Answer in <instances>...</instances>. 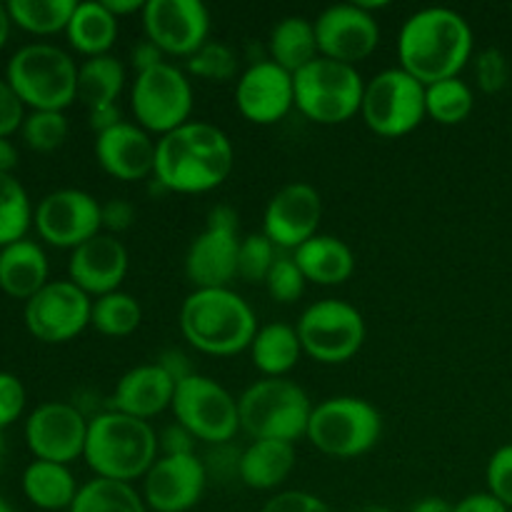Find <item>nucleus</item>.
<instances>
[{"mask_svg":"<svg viewBox=\"0 0 512 512\" xmlns=\"http://www.w3.org/2000/svg\"><path fill=\"white\" fill-rule=\"evenodd\" d=\"M140 323H143V308L125 290H115L93 300L90 328L105 338H128L140 328Z\"/></svg>","mask_w":512,"mask_h":512,"instance_id":"f704fd0d","label":"nucleus"},{"mask_svg":"<svg viewBox=\"0 0 512 512\" xmlns=\"http://www.w3.org/2000/svg\"><path fill=\"white\" fill-rule=\"evenodd\" d=\"M180 333L198 353L230 358L250 350L258 318L233 288H198L180 305Z\"/></svg>","mask_w":512,"mask_h":512,"instance_id":"7ed1b4c3","label":"nucleus"},{"mask_svg":"<svg viewBox=\"0 0 512 512\" xmlns=\"http://www.w3.org/2000/svg\"><path fill=\"white\" fill-rule=\"evenodd\" d=\"M485 480H488V493L512 510V443L490 455Z\"/></svg>","mask_w":512,"mask_h":512,"instance_id":"37998d69","label":"nucleus"},{"mask_svg":"<svg viewBox=\"0 0 512 512\" xmlns=\"http://www.w3.org/2000/svg\"><path fill=\"white\" fill-rule=\"evenodd\" d=\"M313 23L318 53L338 63L358 68V63L368 60L380 43L378 20L358 3L330 5Z\"/></svg>","mask_w":512,"mask_h":512,"instance_id":"a211bd4d","label":"nucleus"},{"mask_svg":"<svg viewBox=\"0 0 512 512\" xmlns=\"http://www.w3.org/2000/svg\"><path fill=\"white\" fill-rule=\"evenodd\" d=\"M195 443H198V440H195L180 423L168 425V428H163V433L158 435L160 455H198L195 453Z\"/></svg>","mask_w":512,"mask_h":512,"instance_id":"09e8293b","label":"nucleus"},{"mask_svg":"<svg viewBox=\"0 0 512 512\" xmlns=\"http://www.w3.org/2000/svg\"><path fill=\"white\" fill-rule=\"evenodd\" d=\"M383 435V418L365 398L335 395L313 405L308 435L318 453L335 460H353L370 453Z\"/></svg>","mask_w":512,"mask_h":512,"instance_id":"0eeeda50","label":"nucleus"},{"mask_svg":"<svg viewBox=\"0 0 512 512\" xmlns=\"http://www.w3.org/2000/svg\"><path fill=\"white\" fill-rule=\"evenodd\" d=\"M88 420L70 403H43L25 420V443L35 460L70 465L83 458Z\"/></svg>","mask_w":512,"mask_h":512,"instance_id":"f3484780","label":"nucleus"},{"mask_svg":"<svg viewBox=\"0 0 512 512\" xmlns=\"http://www.w3.org/2000/svg\"><path fill=\"white\" fill-rule=\"evenodd\" d=\"M75 8V0H8L10 23L33 35L65 33Z\"/></svg>","mask_w":512,"mask_h":512,"instance_id":"72a5a7b5","label":"nucleus"},{"mask_svg":"<svg viewBox=\"0 0 512 512\" xmlns=\"http://www.w3.org/2000/svg\"><path fill=\"white\" fill-rule=\"evenodd\" d=\"M33 225L45 243L73 253L103 233V205L85 190L60 188L40 200Z\"/></svg>","mask_w":512,"mask_h":512,"instance_id":"2eb2a0df","label":"nucleus"},{"mask_svg":"<svg viewBox=\"0 0 512 512\" xmlns=\"http://www.w3.org/2000/svg\"><path fill=\"white\" fill-rule=\"evenodd\" d=\"M23 133L25 145L35 153H53V150L63 148L68 140L70 125L65 113L58 110H30L23 120Z\"/></svg>","mask_w":512,"mask_h":512,"instance_id":"58836bf2","label":"nucleus"},{"mask_svg":"<svg viewBox=\"0 0 512 512\" xmlns=\"http://www.w3.org/2000/svg\"><path fill=\"white\" fill-rule=\"evenodd\" d=\"M175 423L183 425L195 440L208 445H225L238 435V400L208 375H190L175 385Z\"/></svg>","mask_w":512,"mask_h":512,"instance_id":"f8f14e48","label":"nucleus"},{"mask_svg":"<svg viewBox=\"0 0 512 512\" xmlns=\"http://www.w3.org/2000/svg\"><path fill=\"white\" fill-rule=\"evenodd\" d=\"M120 123H123V113H120L118 103L98 105V108L88 110V125L95 135L108 133V130H113Z\"/></svg>","mask_w":512,"mask_h":512,"instance_id":"603ef678","label":"nucleus"},{"mask_svg":"<svg viewBox=\"0 0 512 512\" xmlns=\"http://www.w3.org/2000/svg\"><path fill=\"white\" fill-rule=\"evenodd\" d=\"M65 35H68L70 48L78 50L85 58L110 55V48L118 40V18L98 0L78 3Z\"/></svg>","mask_w":512,"mask_h":512,"instance_id":"7c9ffc66","label":"nucleus"},{"mask_svg":"<svg viewBox=\"0 0 512 512\" xmlns=\"http://www.w3.org/2000/svg\"><path fill=\"white\" fill-rule=\"evenodd\" d=\"M295 468V445L280 440H253L240 453V483L250 490H275Z\"/></svg>","mask_w":512,"mask_h":512,"instance_id":"bb28decb","label":"nucleus"},{"mask_svg":"<svg viewBox=\"0 0 512 512\" xmlns=\"http://www.w3.org/2000/svg\"><path fill=\"white\" fill-rule=\"evenodd\" d=\"M143 30L163 55L188 60L210 40V10L200 0H148Z\"/></svg>","mask_w":512,"mask_h":512,"instance_id":"dca6fc26","label":"nucleus"},{"mask_svg":"<svg viewBox=\"0 0 512 512\" xmlns=\"http://www.w3.org/2000/svg\"><path fill=\"white\" fill-rule=\"evenodd\" d=\"M295 108L318 125H343L363 108L365 80L355 65L315 58L293 75Z\"/></svg>","mask_w":512,"mask_h":512,"instance_id":"6e6552de","label":"nucleus"},{"mask_svg":"<svg viewBox=\"0 0 512 512\" xmlns=\"http://www.w3.org/2000/svg\"><path fill=\"white\" fill-rule=\"evenodd\" d=\"M235 165L233 140L218 125L190 120L155 145L153 180L168 193L203 195L220 188Z\"/></svg>","mask_w":512,"mask_h":512,"instance_id":"f257e3e1","label":"nucleus"},{"mask_svg":"<svg viewBox=\"0 0 512 512\" xmlns=\"http://www.w3.org/2000/svg\"><path fill=\"white\" fill-rule=\"evenodd\" d=\"M68 512H150L143 493L130 483L93 478L80 485Z\"/></svg>","mask_w":512,"mask_h":512,"instance_id":"473e14b6","label":"nucleus"},{"mask_svg":"<svg viewBox=\"0 0 512 512\" xmlns=\"http://www.w3.org/2000/svg\"><path fill=\"white\" fill-rule=\"evenodd\" d=\"M323 220V198L310 183H288L268 200L263 213V235L280 250H298L318 235Z\"/></svg>","mask_w":512,"mask_h":512,"instance_id":"6ab92c4d","label":"nucleus"},{"mask_svg":"<svg viewBox=\"0 0 512 512\" xmlns=\"http://www.w3.org/2000/svg\"><path fill=\"white\" fill-rule=\"evenodd\" d=\"M410 512H453V503H448L445 498H438V495H428V498L418 500L410 508Z\"/></svg>","mask_w":512,"mask_h":512,"instance_id":"4d7b16f0","label":"nucleus"},{"mask_svg":"<svg viewBox=\"0 0 512 512\" xmlns=\"http://www.w3.org/2000/svg\"><path fill=\"white\" fill-rule=\"evenodd\" d=\"M473 28L453 8H423L410 15L398 35V60L425 88L460 78L473 58Z\"/></svg>","mask_w":512,"mask_h":512,"instance_id":"f03ea898","label":"nucleus"},{"mask_svg":"<svg viewBox=\"0 0 512 512\" xmlns=\"http://www.w3.org/2000/svg\"><path fill=\"white\" fill-rule=\"evenodd\" d=\"M10 15H8V5L0 3V50H3V45L8 43V35H10Z\"/></svg>","mask_w":512,"mask_h":512,"instance_id":"13d9d810","label":"nucleus"},{"mask_svg":"<svg viewBox=\"0 0 512 512\" xmlns=\"http://www.w3.org/2000/svg\"><path fill=\"white\" fill-rule=\"evenodd\" d=\"M18 165V150L8 138H0V175H13Z\"/></svg>","mask_w":512,"mask_h":512,"instance_id":"6e6d98bb","label":"nucleus"},{"mask_svg":"<svg viewBox=\"0 0 512 512\" xmlns=\"http://www.w3.org/2000/svg\"><path fill=\"white\" fill-rule=\"evenodd\" d=\"M25 120V105L23 100L15 95L10 83L0 78V138H8L15 130L23 128Z\"/></svg>","mask_w":512,"mask_h":512,"instance_id":"49530a36","label":"nucleus"},{"mask_svg":"<svg viewBox=\"0 0 512 512\" xmlns=\"http://www.w3.org/2000/svg\"><path fill=\"white\" fill-rule=\"evenodd\" d=\"M50 283L48 255L35 240H18L0 250V290L28 303Z\"/></svg>","mask_w":512,"mask_h":512,"instance_id":"393cba45","label":"nucleus"},{"mask_svg":"<svg viewBox=\"0 0 512 512\" xmlns=\"http://www.w3.org/2000/svg\"><path fill=\"white\" fill-rule=\"evenodd\" d=\"M5 458V440H3V430H0V463H3Z\"/></svg>","mask_w":512,"mask_h":512,"instance_id":"052dcab7","label":"nucleus"},{"mask_svg":"<svg viewBox=\"0 0 512 512\" xmlns=\"http://www.w3.org/2000/svg\"><path fill=\"white\" fill-rule=\"evenodd\" d=\"M125 80H128L125 65L115 55L85 58L78 68V100L88 110L118 103L120 93L125 90Z\"/></svg>","mask_w":512,"mask_h":512,"instance_id":"2f4dec72","label":"nucleus"},{"mask_svg":"<svg viewBox=\"0 0 512 512\" xmlns=\"http://www.w3.org/2000/svg\"><path fill=\"white\" fill-rule=\"evenodd\" d=\"M295 330H298L303 353L323 365H340L353 360L368 335L363 313L348 300L338 298H325L308 305Z\"/></svg>","mask_w":512,"mask_h":512,"instance_id":"1a4fd4ad","label":"nucleus"},{"mask_svg":"<svg viewBox=\"0 0 512 512\" xmlns=\"http://www.w3.org/2000/svg\"><path fill=\"white\" fill-rule=\"evenodd\" d=\"M93 300L70 280H50L25 303V328L48 345L70 343L90 325Z\"/></svg>","mask_w":512,"mask_h":512,"instance_id":"4468645a","label":"nucleus"},{"mask_svg":"<svg viewBox=\"0 0 512 512\" xmlns=\"http://www.w3.org/2000/svg\"><path fill=\"white\" fill-rule=\"evenodd\" d=\"M130 268V255L118 235L98 233L75 248L68 260V280L90 298H103L123 285Z\"/></svg>","mask_w":512,"mask_h":512,"instance_id":"4be33fe9","label":"nucleus"},{"mask_svg":"<svg viewBox=\"0 0 512 512\" xmlns=\"http://www.w3.org/2000/svg\"><path fill=\"white\" fill-rule=\"evenodd\" d=\"M130 110L135 123L155 135H168L190 123L193 85L183 68L165 60L145 73L135 75L130 85Z\"/></svg>","mask_w":512,"mask_h":512,"instance_id":"9d476101","label":"nucleus"},{"mask_svg":"<svg viewBox=\"0 0 512 512\" xmlns=\"http://www.w3.org/2000/svg\"><path fill=\"white\" fill-rule=\"evenodd\" d=\"M135 223V205L123 198H110L103 203V230L110 235H120Z\"/></svg>","mask_w":512,"mask_h":512,"instance_id":"de8ad7c7","label":"nucleus"},{"mask_svg":"<svg viewBox=\"0 0 512 512\" xmlns=\"http://www.w3.org/2000/svg\"><path fill=\"white\" fill-rule=\"evenodd\" d=\"M305 280L315 285H343L355 273V255L345 240L335 235H315L293 253Z\"/></svg>","mask_w":512,"mask_h":512,"instance_id":"a878e982","label":"nucleus"},{"mask_svg":"<svg viewBox=\"0 0 512 512\" xmlns=\"http://www.w3.org/2000/svg\"><path fill=\"white\" fill-rule=\"evenodd\" d=\"M238 213L228 205L210 208L205 230L185 253V278L198 288H230L238 278Z\"/></svg>","mask_w":512,"mask_h":512,"instance_id":"ddd939ff","label":"nucleus"},{"mask_svg":"<svg viewBox=\"0 0 512 512\" xmlns=\"http://www.w3.org/2000/svg\"><path fill=\"white\" fill-rule=\"evenodd\" d=\"M175 385L178 383L158 363L138 365L118 380L108 410L150 423V418H158L160 413L173 408Z\"/></svg>","mask_w":512,"mask_h":512,"instance_id":"b1692460","label":"nucleus"},{"mask_svg":"<svg viewBox=\"0 0 512 512\" xmlns=\"http://www.w3.org/2000/svg\"><path fill=\"white\" fill-rule=\"evenodd\" d=\"M475 80H478V88L488 95L505 90V85L510 80V63L503 50H480L478 58H475Z\"/></svg>","mask_w":512,"mask_h":512,"instance_id":"79ce46f5","label":"nucleus"},{"mask_svg":"<svg viewBox=\"0 0 512 512\" xmlns=\"http://www.w3.org/2000/svg\"><path fill=\"white\" fill-rule=\"evenodd\" d=\"M25 385L20 383L18 375L3 373L0 370V430L13 425L25 410Z\"/></svg>","mask_w":512,"mask_h":512,"instance_id":"c03bdc74","label":"nucleus"},{"mask_svg":"<svg viewBox=\"0 0 512 512\" xmlns=\"http://www.w3.org/2000/svg\"><path fill=\"white\" fill-rule=\"evenodd\" d=\"M155 145L158 140L150 138L148 130L123 120L108 133L95 135V160L110 178L123 183L150 180L155 168Z\"/></svg>","mask_w":512,"mask_h":512,"instance_id":"5701e85b","label":"nucleus"},{"mask_svg":"<svg viewBox=\"0 0 512 512\" xmlns=\"http://www.w3.org/2000/svg\"><path fill=\"white\" fill-rule=\"evenodd\" d=\"M160 63H165L163 50H160L155 43H150L148 38L140 40V43H135L133 48H130V65H133L135 75L145 73V70L155 68V65Z\"/></svg>","mask_w":512,"mask_h":512,"instance_id":"3c124183","label":"nucleus"},{"mask_svg":"<svg viewBox=\"0 0 512 512\" xmlns=\"http://www.w3.org/2000/svg\"><path fill=\"white\" fill-rule=\"evenodd\" d=\"M240 430L250 440L293 443L308 435L313 403L298 383L288 378H263L238 398Z\"/></svg>","mask_w":512,"mask_h":512,"instance_id":"423d86ee","label":"nucleus"},{"mask_svg":"<svg viewBox=\"0 0 512 512\" xmlns=\"http://www.w3.org/2000/svg\"><path fill=\"white\" fill-rule=\"evenodd\" d=\"M208 470L198 455H160L143 478L150 512H188L203 500Z\"/></svg>","mask_w":512,"mask_h":512,"instance_id":"aec40b11","label":"nucleus"},{"mask_svg":"<svg viewBox=\"0 0 512 512\" xmlns=\"http://www.w3.org/2000/svg\"><path fill=\"white\" fill-rule=\"evenodd\" d=\"M185 70L193 78L208 80V83H228L238 75V55L228 43L220 40H208L200 50H195L185 60Z\"/></svg>","mask_w":512,"mask_h":512,"instance_id":"4c0bfd02","label":"nucleus"},{"mask_svg":"<svg viewBox=\"0 0 512 512\" xmlns=\"http://www.w3.org/2000/svg\"><path fill=\"white\" fill-rule=\"evenodd\" d=\"M33 215L35 210L20 180L13 175H0V250L25 240Z\"/></svg>","mask_w":512,"mask_h":512,"instance_id":"e433bc0d","label":"nucleus"},{"mask_svg":"<svg viewBox=\"0 0 512 512\" xmlns=\"http://www.w3.org/2000/svg\"><path fill=\"white\" fill-rule=\"evenodd\" d=\"M305 280L303 270L298 268L293 255H278L275 265L270 268L268 278H265V288H268V295L275 300V303L290 305L295 300L303 298L305 293Z\"/></svg>","mask_w":512,"mask_h":512,"instance_id":"a19ab883","label":"nucleus"},{"mask_svg":"<svg viewBox=\"0 0 512 512\" xmlns=\"http://www.w3.org/2000/svg\"><path fill=\"white\" fill-rule=\"evenodd\" d=\"M475 108V95L465 80H440L425 88V110L440 125H460L470 118Z\"/></svg>","mask_w":512,"mask_h":512,"instance_id":"c9c22d12","label":"nucleus"},{"mask_svg":"<svg viewBox=\"0 0 512 512\" xmlns=\"http://www.w3.org/2000/svg\"><path fill=\"white\" fill-rule=\"evenodd\" d=\"M155 363H158L160 368H163L165 373L175 380V383H183L185 378L195 375L190 358L178 348H170V350H165V353H160V358L155 360Z\"/></svg>","mask_w":512,"mask_h":512,"instance_id":"8fccbe9b","label":"nucleus"},{"mask_svg":"<svg viewBox=\"0 0 512 512\" xmlns=\"http://www.w3.org/2000/svg\"><path fill=\"white\" fill-rule=\"evenodd\" d=\"M278 260V248L263 233H250L240 238L238 278L245 283H265L270 268Z\"/></svg>","mask_w":512,"mask_h":512,"instance_id":"ea45409f","label":"nucleus"},{"mask_svg":"<svg viewBox=\"0 0 512 512\" xmlns=\"http://www.w3.org/2000/svg\"><path fill=\"white\" fill-rule=\"evenodd\" d=\"M78 68L58 45L30 43L8 60L5 80L30 110L63 113L78 100Z\"/></svg>","mask_w":512,"mask_h":512,"instance_id":"39448f33","label":"nucleus"},{"mask_svg":"<svg viewBox=\"0 0 512 512\" xmlns=\"http://www.w3.org/2000/svg\"><path fill=\"white\" fill-rule=\"evenodd\" d=\"M268 58L288 73H298L320 58L315 23L303 15H285L268 35Z\"/></svg>","mask_w":512,"mask_h":512,"instance_id":"cd10ccee","label":"nucleus"},{"mask_svg":"<svg viewBox=\"0 0 512 512\" xmlns=\"http://www.w3.org/2000/svg\"><path fill=\"white\" fill-rule=\"evenodd\" d=\"M80 485L68 465L48 463V460H33L23 470V493L35 508L58 512L70 510Z\"/></svg>","mask_w":512,"mask_h":512,"instance_id":"c756f323","label":"nucleus"},{"mask_svg":"<svg viewBox=\"0 0 512 512\" xmlns=\"http://www.w3.org/2000/svg\"><path fill=\"white\" fill-rule=\"evenodd\" d=\"M303 355L298 330L288 323L263 325L250 343V358L265 378H285Z\"/></svg>","mask_w":512,"mask_h":512,"instance_id":"c85d7f7f","label":"nucleus"},{"mask_svg":"<svg viewBox=\"0 0 512 512\" xmlns=\"http://www.w3.org/2000/svg\"><path fill=\"white\" fill-rule=\"evenodd\" d=\"M0 512H15L13 508H10V505L8 503H5V500L3 498H0Z\"/></svg>","mask_w":512,"mask_h":512,"instance_id":"680f3d73","label":"nucleus"},{"mask_svg":"<svg viewBox=\"0 0 512 512\" xmlns=\"http://www.w3.org/2000/svg\"><path fill=\"white\" fill-rule=\"evenodd\" d=\"M350 512H393L385 505H360V508H353Z\"/></svg>","mask_w":512,"mask_h":512,"instance_id":"bf43d9fd","label":"nucleus"},{"mask_svg":"<svg viewBox=\"0 0 512 512\" xmlns=\"http://www.w3.org/2000/svg\"><path fill=\"white\" fill-rule=\"evenodd\" d=\"M105 8L115 15V18H125V15H133V13H143L145 3L143 0H103Z\"/></svg>","mask_w":512,"mask_h":512,"instance_id":"5fc2aeb1","label":"nucleus"},{"mask_svg":"<svg viewBox=\"0 0 512 512\" xmlns=\"http://www.w3.org/2000/svg\"><path fill=\"white\" fill-rule=\"evenodd\" d=\"M510 512H512V510H510Z\"/></svg>","mask_w":512,"mask_h":512,"instance_id":"e2e57ef3","label":"nucleus"},{"mask_svg":"<svg viewBox=\"0 0 512 512\" xmlns=\"http://www.w3.org/2000/svg\"><path fill=\"white\" fill-rule=\"evenodd\" d=\"M360 115L380 138H403L428 118L425 85L403 68L380 70L365 83Z\"/></svg>","mask_w":512,"mask_h":512,"instance_id":"9b49d317","label":"nucleus"},{"mask_svg":"<svg viewBox=\"0 0 512 512\" xmlns=\"http://www.w3.org/2000/svg\"><path fill=\"white\" fill-rule=\"evenodd\" d=\"M235 105L255 125H275L295 108L293 73L270 58L255 60L235 83Z\"/></svg>","mask_w":512,"mask_h":512,"instance_id":"412c9836","label":"nucleus"},{"mask_svg":"<svg viewBox=\"0 0 512 512\" xmlns=\"http://www.w3.org/2000/svg\"><path fill=\"white\" fill-rule=\"evenodd\" d=\"M453 512H510L500 503L495 495L490 493H473V495H465L463 500L453 505Z\"/></svg>","mask_w":512,"mask_h":512,"instance_id":"864d4df0","label":"nucleus"},{"mask_svg":"<svg viewBox=\"0 0 512 512\" xmlns=\"http://www.w3.org/2000/svg\"><path fill=\"white\" fill-rule=\"evenodd\" d=\"M260 512H333L325 500L308 490H283L273 495Z\"/></svg>","mask_w":512,"mask_h":512,"instance_id":"a18cd8bd","label":"nucleus"},{"mask_svg":"<svg viewBox=\"0 0 512 512\" xmlns=\"http://www.w3.org/2000/svg\"><path fill=\"white\" fill-rule=\"evenodd\" d=\"M158 433L148 420L130 418L118 410H103L88 420L83 460L95 478L130 483L143 480L158 455Z\"/></svg>","mask_w":512,"mask_h":512,"instance_id":"20e7f679","label":"nucleus"}]
</instances>
